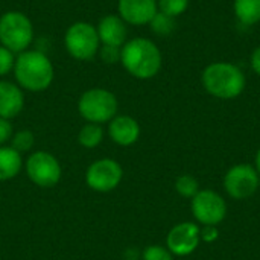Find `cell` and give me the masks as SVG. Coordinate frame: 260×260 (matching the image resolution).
Returning <instances> with one entry per match:
<instances>
[{"instance_id": "cell-1", "label": "cell", "mask_w": 260, "mask_h": 260, "mask_svg": "<svg viewBox=\"0 0 260 260\" xmlns=\"http://www.w3.org/2000/svg\"><path fill=\"white\" fill-rule=\"evenodd\" d=\"M14 76L20 88L27 91H44L50 87L55 70L49 56L41 50H24L17 55Z\"/></svg>"}, {"instance_id": "cell-2", "label": "cell", "mask_w": 260, "mask_h": 260, "mask_svg": "<svg viewBox=\"0 0 260 260\" xmlns=\"http://www.w3.org/2000/svg\"><path fill=\"white\" fill-rule=\"evenodd\" d=\"M123 69L137 79H151L161 69V52L148 38H133L120 47Z\"/></svg>"}, {"instance_id": "cell-3", "label": "cell", "mask_w": 260, "mask_h": 260, "mask_svg": "<svg viewBox=\"0 0 260 260\" xmlns=\"http://www.w3.org/2000/svg\"><path fill=\"white\" fill-rule=\"evenodd\" d=\"M206 91L218 99H235L245 88V75L230 62H213L201 75Z\"/></svg>"}, {"instance_id": "cell-4", "label": "cell", "mask_w": 260, "mask_h": 260, "mask_svg": "<svg viewBox=\"0 0 260 260\" xmlns=\"http://www.w3.org/2000/svg\"><path fill=\"white\" fill-rule=\"evenodd\" d=\"M34 41V24L20 11H6L0 15V44L12 53H21Z\"/></svg>"}, {"instance_id": "cell-5", "label": "cell", "mask_w": 260, "mask_h": 260, "mask_svg": "<svg viewBox=\"0 0 260 260\" xmlns=\"http://www.w3.org/2000/svg\"><path fill=\"white\" fill-rule=\"evenodd\" d=\"M119 102L114 93L105 88H90L78 101V111L88 123H107L117 116Z\"/></svg>"}, {"instance_id": "cell-6", "label": "cell", "mask_w": 260, "mask_h": 260, "mask_svg": "<svg viewBox=\"0 0 260 260\" xmlns=\"http://www.w3.org/2000/svg\"><path fill=\"white\" fill-rule=\"evenodd\" d=\"M64 46L73 59H93L101 49V40L96 26L88 21H76L70 24L64 34Z\"/></svg>"}, {"instance_id": "cell-7", "label": "cell", "mask_w": 260, "mask_h": 260, "mask_svg": "<svg viewBox=\"0 0 260 260\" xmlns=\"http://www.w3.org/2000/svg\"><path fill=\"white\" fill-rule=\"evenodd\" d=\"M192 215L197 224L201 225H219L227 216V203L215 190L201 189L190 200Z\"/></svg>"}, {"instance_id": "cell-8", "label": "cell", "mask_w": 260, "mask_h": 260, "mask_svg": "<svg viewBox=\"0 0 260 260\" xmlns=\"http://www.w3.org/2000/svg\"><path fill=\"white\" fill-rule=\"evenodd\" d=\"M61 165L55 155L46 151L32 152L26 160V174L29 180L43 189L53 187L61 180Z\"/></svg>"}, {"instance_id": "cell-9", "label": "cell", "mask_w": 260, "mask_h": 260, "mask_svg": "<svg viewBox=\"0 0 260 260\" xmlns=\"http://www.w3.org/2000/svg\"><path fill=\"white\" fill-rule=\"evenodd\" d=\"M260 184V177L254 166L247 163L236 165L224 175V189L233 200L242 201L253 197Z\"/></svg>"}, {"instance_id": "cell-10", "label": "cell", "mask_w": 260, "mask_h": 260, "mask_svg": "<svg viewBox=\"0 0 260 260\" xmlns=\"http://www.w3.org/2000/svg\"><path fill=\"white\" fill-rule=\"evenodd\" d=\"M123 178L122 166L113 158H101L93 161L85 174L88 187L94 192L107 193L114 190Z\"/></svg>"}, {"instance_id": "cell-11", "label": "cell", "mask_w": 260, "mask_h": 260, "mask_svg": "<svg viewBox=\"0 0 260 260\" xmlns=\"http://www.w3.org/2000/svg\"><path fill=\"white\" fill-rule=\"evenodd\" d=\"M201 227L195 222H180L166 236V248L177 257H186L197 251L201 242Z\"/></svg>"}, {"instance_id": "cell-12", "label": "cell", "mask_w": 260, "mask_h": 260, "mask_svg": "<svg viewBox=\"0 0 260 260\" xmlns=\"http://www.w3.org/2000/svg\"><path fill=\"white\" fill-rule=\"evenodd\" d=\"M117 15L128 24H149L158 12L157 0H117Z\"/></svg>"}, {"instance_id": "cell-13", "label": "cell", "mask_w": 260, "mask_h": 260, "mask_svg": "<svg viewBox=\"0 0 260 260\" xmlns=\"http://www.w3.org/2000/svg\"><path fill=\"white\" fill-rule=\"evenodd\" d=\"M110 139L119 146H131L140 137V125L139 122L126 114L116 116L110 120L108 126Z\"/></svg>"}, {"instance_id": "cell-14", "label": "cell", "mask_w": 260, "mask_h": 260, "mask_svg": "<svg viewBox=\"0 0 260 260\" xmlns=\"http://www.w3.org/2000/svg\"><path fill=\"white\" fill-rule=\"evenodd\" d=\"M102 46L122 47L126 43V23L114 14L102 17L96 26Z\"/></svg>"}, {"instance_id": "cell-15", "label": "cell", "mask_w": 260, "mask_h": 260, "mask_svg": "<svg viewBox=\"0 0 260 260\" xmlns=\"http://www.w3.org/2000/svg\"><path fill=\"white\" fill-rule=\"evenodd\" d=\"M24 107V96L17 84L0 81V117L14 119Z\"/></svg>"}, {"instance_id": "cell-16", "label": "cell", "mask_w": 260, "mask_h": 260, "mask_svg": "<svg viewBox=\"0 0 260 260\" xmlns=\"http://www.w3.org/2000/svg\"><path fill=\"white\" fill-rule=\"evenodd\" d=\"M23 168V157L11 146H0V181L15 178Z\"/></svg>"}, {"instance_id": "cell-17", "label": "cell", "mask_w": 260, "mask_h": 260, "mask_svg": "<svg viewBox=\"0 0 260 260\" xmlns=\"http://www.w3.org/2000/svg\"><path fill=\"white\" fill-rule=\"evenodd\" d=\"M235 14L244 24H256L260 21V0H235Z\"/></svg>"}, {"instance_id": "cell-18", "label": "cell", "mask_w": 260, "mask_h": 260, "mask_svg": "<svg viewBox=\"0 0 260 260\" xmlns=\"http://www.w3.org/2000/svg\"><path fill=\"white\" fill-rule=\"evenodd\" d=\"M104 140V129L98 123H85L78 133V142L81 146L93 149L99 146Z\"/></svg>"}, {"instance_id": "cell-19", "label": "cell", "mask_w": 260, "mask_h": 260, "mask_svg": "<svg viewBox=\"0 0 260 260\" xmlns=\"http://www.w3.org/2000/svg\"><path fill=\"white\" fill-rule=\"evenodd\" d=\"M175 190L180 197L183 198H189L192 200L201 189H200V183L193 175L189 174H183L175 180Z\"/></svg>"}, {"instance_id": "cell-20", "label": "cell", "mask_w": 260, "mask_h": 260, "mask_svg": "<svg viewBox=\"0 0 260 260\" xmlns=\"http://www.w3.org/2000/svg\"><path fill=\"white\" fill-rule=\"evenodd\" d=\"M149 26H151L152 32H155L157 35L166 37V35H171L172 30L175 29V21H174V17L166 15L158 11L154 15V18L149 21Z\"/></svg>"}, {"instance_id": "cell-21", "label": "cell", "mask_w": 260, "mask_h": 260, "mask_svg": "<svg viewBox=\"0 0 260 260\" xmlns=\"http://www.w3.org/2000/svg\"><path fill=\"white\" fill-rule=\"evenodd\" d=\"M34 143H35V136L29 129H20V131L14 133V136L11 139V148H14L20 154L29 152L34 148Z\"/></svg>"}, {"instance_id": "cell-22", "label": "cell", "mask_w": 260, "mask_h": 260, "mask_svg": "<svg viewBox=\"0 0 260 260\" xmlns=\"http://www.w3.org/2000/svg\"><path fill=\"white\" fill-rule=\"evenodd\" d=\"M157 5L160 12L175 18L186 12L189 8V0H157Z\"/></svg>"}, {"instance_id": "cell-23", "label": "cell", "mask_w": 260, "mask_h": 260, "mask_svg": "<svg viewBox=\"0 0 260 260\" xmlns=\"http://www.w3.org/2000/svg\"><path fill=\"white\" fill-rule=\"evenodd\" d=\"M142 260H174V254L161 245H149L143 250Z\"/></svg>"}, {"instance_id": "cell-24", "label": "cell", "mask_w": 260, "mask_h": 260, "mask_svg": "<svg viewBox=\"0 0 260 260\" xmlns=\"http://www.w3.org/2000/svg\"><path fill=\"white\" fill-rule=\"evenodd\" d=\"M15 53L0 44V76H6L11 70H14Z\"/></svg>"}, {"instance_id": "cell-25", "label": "cell", "mask_w": 260, "mask_h": 260, "mask_svg": "<svg viewBox=\"0 0 260 260\" xmlns=\"http://www.w3.org/2000/svg\"><path fill=\"white\" fill-rule=\"evenodd\" d=\"M99 55L105 64H114L120 61V47H111V46H101Z\"/></svg>"}, {"instance_id": "cell-26", "label": "cell", "mask_w": 260, "mask_h": 260, "mask_svg": "<svg viewBox=\"0 0 260 260\" xmlns=\"http://www.w3.org/2000/svg\"><path fill=\"white\" fill-rule=\"evenodd\" d=\"M200 227H201L200 236H201L203 242L212 244V242H215L219 238V232H218L216 225H200Z\"/></svg>"}, {"instance_id": "cell-27", "label": "cell", "mask_w": 260, "mask_h": 260, "mask_svg": "<svg viewBox=\"0 0 260 260\" xmlns=\"http://www.w3.org/2000/svg\"><path fill=\"white\" fill-rule=\"evenodd\" d=\"M14 136V129H12V123L9 119H3L0 117V146H3L6 142H9Z\"/></svg>"}, {"instance_id": "cell-28", "label": "cell", "mask_w": 260, "mask_h": 260, "mask_svg": "<svg viewBox=\"0 0 260 260\" xmlns=\"http://www.w3.org/2000/svg\"><path fill=\"white\" fill-rule=\"evenodd\" d=\"M250 62H251V69L254 70V73L260 76V46L253 50Z\"/></svg>"}, {"instance_id": "cell-29", "label": "cell", "mask_w": 260, "mask_h": 260, "mask_svg": "<svg viewBox=\"0 0 260 260\" xmlns=\"http://www.w3.org/2000/svg\"><path fill=\"white\" fill-rule=\"evenodd\" d=\"M254 168H256V171H257V174H259V177H260V148H259V151H257V154H256Z\"/></svg>"}]
</instances>
